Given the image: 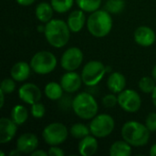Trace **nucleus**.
I'll return each instance as SVG.
<instances>
[{"label":"nucleus","mask_w":156,"mask_h":156,"mask_svg":"<svg viewBox=\"0 0 156 156\" xmlns=\"http://www.w3.org/2000/svg\"><path fill=\"white\" fill-rule=\"evenodd\" d=\"M70 32L68 23L65 21L61 19H51L45 25L44 35L50 46L60 48L68 44Z\"/></svg>","instance_id":"1"},{"label":"nucleus","mask_w":156,"mask_h":156,"mask_svg":"<svg viewBox=\"0 0 156 156\" xmlns=\"http://www.w3.org/2000/svg\"><path fill=\"white\" fill-rule=\"evenodd\" d=\"M121 133L122 139L134 147L144 146L150 140V130L145 124L135 121L125 122L122 125Z\"/></svg>","instance_id":"2"},{"label":"nucleus","mask_w":156,"mask_h":156,"mask_svg":"<svg viewBox=\"0 0 156 156\" xmlns=\"http://www.w3.org/2000/svg\"><path fill=\"white\" fill-rule=\"evenodd\" d=\"M87 28L95 37L107 36L112 28V18L107 10H97L90 13L87 19Z\"/></svg>","instance_id":"3"},{"label":"nucleus","mask_w":156,"mask_h":156,"mask_svg":"<svg viewBox=\"0 0 156 156\" xmlns=\"http://www.w3.org/2000/svg\"><path fill=\"white\" fill-rule=\"evenodd\" d=\"M71 107L75 114L83 120H91L99 111V105L95 98L88 92L79 93L73 99Z\"/></svg>","instance_id":"4"},{"label":"nucleus","mask_w":156,"mask_h":156,"mask_svg":"<svg viewBox=\"0 0 156 156\" xmlns=\"http://www.w3.org/2000/svg\"><path fill=\"white\" fill-rule=\"evenodd\" d=\"M56 56L47 50L37 52L30 60V66L34 72L40 75L51 73L57 67Z\"/></svg>","instance_id":"5"},{"label":"nucleus","mask_w":156,"mask_h":156,"mask_svg":"<svg viewBox=\"0 0 156 156\" xmlns=\"http://www.w3.org/2000/svg\"><path fill=\"white\" fill-rule=\"evenodd\" d=\"M108 67H106L102 62L99 60L89 61L81 71L82 81L86 86L93 87L96 86L104 77L108 71Z\"/></svg>","instance_id":"6"},{"label":"nucleus","mask_w":156,"mask_h":156,"mask_svg":"<svg viewBox=\"0 0 156 156\" xmlns=\"http://www.w3.org/2000/svg\"><path fill=\"white\" fill-rule=\"evenodd\" d=\"M115 122L113 118L109 114H99L91 119L90 122V134L96 138H105L114 130Z\"/></svg>","instance_id":"7"},{"label":"nucleus","mask_w":156,"mask_h":156,"mask_svg":"<svg viewBox=\"0 0 156 156\" xmlns=\"http://www.w3.org/2000/svg\"><path fill=\"white\" fill-rule=\"evenodd\" d=\"M69 136V131L63 123L52 122L45 127L42 133V137L45 143L50 146L59 145L66 142Z\"/></svg>","instance_id":"8"},{"label":"nucleus","mask_w":156,"mask_h":156,"mask_svg":"<svg viewBox=\"0 0 156 156\" xmlns=\"http://www.w3.org/2000/svg\"><path fill=\"white\" fill-rule=\"evenodd\" d=\"M119 106L127 112H136L140 110L142 100L134 90H123L118 95Z\"/></svg>","instance_id":"9"},{"label":"nucleus","mask_w":156,"mask_h":156,"mask_svg":"<svg viewBox=\"0 0 156 156\" xmlns=\"http://www.w3.org/2000/svg\"><path fill=\"white\" fill-rule=\"evenodd\" d=\"M83 61V52L77 47H71L62 54L60 65L66 71H75Z\"/></svg>","instance_id":"10"},{"label":"nucleus","mask_w":156,"mask_h":156,"mask_svg":"<svg viewBox=\"0 0 156 156\" xmlns=\"http://www.w3.org/2000/svg\"><path fill=\"white\" fill-rule=\"evenodd\" d=\"M42 93L40 89L34 83H25L18 90L19 99L27 104H34L41 99Z\"/></svg>","instance_id":"11"},{"label":"nucleus","mask_w":156,"mask_h":156,"mask_svg":"<svg viewBox=\"0 0 156 156\" xmlns=\"http://www.w3.org/2000/svg\"><path fill=\"white\" fill-rule=\"evenodd\" d=\"M82 83L83 81L81 75L75 71H67L62 75L60 79V84L64 91L68 93H74L78 91L80 89Z\"/></svg>","instance_id":"12"},{"label":"nucleus","mask_w":156,"mask_h":156,"mask_svg":"<svg viewBox=\"0 0 156 156\" xmlns=\"http://www.w3.org/2000/svg\"><path fill=\"white\" fill-rule=\"evenodd\" d=\"M38 146V139L36 134L26 133L21 134L16 141V149L21 154H31L37 150Z\"/></svg>","instance_id":"13"},{"label":"nucleus","mask_w":156,"mask_h":156,"mask_svg":"<svg viewBox=\"0 0 156 156\" xmlns=\"http://www.w3.org/2000/svg\"><path fill=\"white\" fill-rule=\"evenodd\" d=\"M17 131V125L12 119L2 117L0 119V144H5L13 140Z\"/></svg>","instance_id":"14"},{"label":"nucleus","mask_w":156,"mask_h":156,"mask_svg":"<svg viewBox=\"0 0 156 156\" xmlns=\"http://www.w3.org/2000/svg\"><path fill=\"white\" fill-rule=\"evenodd\" d=\"M156 39L155 32L149 27L141 26L134 31V40L141 47H150Z\"/></svg>","instance_id":"15"},{"label":"nucleus","mask_w":156,"mask_h":156,"mask_svg":"<svg viewBox=\"0 0 156 156\" xmlns=\"http://www.w3.org/2000/svg\"><path fill=\"white\" fill-rule=\"evenodd\" d=\"M67 23L71 32L73 33L80 32L83 28L85 24H87L85 12L82 11L81 9L72 11L68 16Z\"/></svg>","instance_id":"16"},{"label":"nucleus","mask_w":156,"mask_h":156,"mask_svg":"<svg viewBox=\"0 0 156 156\" xmlns=\"http://www.w3.org/2000/svg\"><path fill=\"white\" fill-rule=\"evenodd\" d=\"M98 141L96 137L92 134L80 139L78 146L79 154L82 156H91L95 154L98 151Z\"/></svg>","instance_id":"17"},{"label":"nucleus","mask_w":156,"mask_h":156,"mask_svg":"<svg viewBox=\"0 0 156 156\" xmlns=\"http://www.w3.org/2000/svg\"><path fill=\"white\" fill-rule=\"evenodd\" d=\"M31 69V66L26 61H18L13 65L10 70L11 78H13L16 81H25L29 78Z\"/></svg>","instance_id":"18"},{"label":"nucleus","mask_w":156,"mask_h":156,"mask_svg":"<svg viewBox=\"0 0 156 156\" xmlns=\"http://www.w3.org/2000/svg\"><path fill=\"white\" fill-rule=\"evenodd\" d=\"M107 87L112 93H120L126 87V79L121 72H112L107 80Z\"/></svg>","instance_id":"19"},{"label":"nucleus","mask_w":156,"mask_h":156,"mask_svg":"<svg viewBox=\"0 0 156 156\" xmlns=\"http://www.w3.org/2000/svg\"><path fill=\"white\" fill-rule=\"evenodd\" d=\"M54 9L51 4L48 2H41L36 6V16L41 23H48L52 19Z\"/></svg>","instance_id":"20"},{"label":"nucleus","mask_w":156,"mask_h":156,"mask_svg":"<svg viewBox=\"0 0 156 156\" xmlns=\"http://www.w3.org/2000/svg\"><path fill=\"white\" fill-rule=\"evenodd\" d=\"M132 154V145L126 141H116L110 148L111 156H129Z\"/></svg>","instance_id":"21"},{"label":"nucleus","mask_w":156,"mask_h":156,"mask_svg":"<svg viewBox=\"0 0 156 156\" xmlns=\"http://www.w3.org/2000/svg\"><path fill=\"white\" fill-rule=\"evenodd\" d=\"M45 95L51 101H58L62 98L63 95V88L60 83L51 81L48 82L45 87Z\"/></svg>","instance_id":"22"},{"label":"nucleus","mask_w":156,"mask_h":156,"mask_svg":"<svg viewBox=\"0 0 156 156\" xmlns=\"http://www.w3.org/2000/svg\"><path fill=\"white\" fill-rule=\"evenodd\" d=\"M11 119L16 125L24 124L28 119V111L23 105H16L11 111Z\"/></svg>","instance_id":"23"},{"label":"nucleus","mask_w":156,"mask_h":156,"mask_svg":"<svg viewBox=\"0 0 156 156\" xmlns=\"http://www.w3.org/2000/svg\"><path fill=\"white\" fill-rule=\"evenodd\" d=\"M80 9L87 13H93L100 9L101 0H76Z\"/></svg>","instance_id":"24"},{"label":"nucleus","mask_w":156,"mask_h":156,"mask_svg":"<svg viewBox=\"0 0 156 156\" xmlns=\"http://www.w3.org/2000/svg\"><path fill=\"white\" fill-rule=\"evenodd\" d=\"M69 133L76 139H82L90 133V127L83 123H75L69 129Z\"/></svg>","instance_id":"25"},{"label":"nucleus","mask_w":156,"mask_h":156,"mask_svg":"<svg viewBox=\"0 0 156 156\" xmlns=\"http://www.w3.org/2000/svg\"><path fill=\"white\" fill-rule=\"evenodd\" d=\"M74 0H51L50 4L57 13L63 14L68 12L73 6Z\"/></svg>","instance_id":"26"},{"label":"nucleus","mask_w":156,"mask_h":156,"mask_svg":"<svg viewBox=\"0 0 156 156\" xmlns=\"http://www.w3.org/2000/svg\"><path fill=\"white\" fill-rule=\"evenodd\" d=\"M156 86V81L153 77H144L138 83L139 89L144 93H152Z\"/></svg>","instance_id":"27"},{"label":"nucleus","mask_w":156,"mask_h":156,"mask_svg":"<svg viewBox=\"0 0 156 156\" xmlns=\"http://www.w3.org/2000/svg\"><path fill=\"white\" fill-rule=\"evenodd\" d=\"M125 7L124 0H108L105 5V9L112 14H119Z\"/></svg>","instance_id":"28"},{"label":"nucleus","mask_w":156,"mask_h":156,"mask_svg":"<svg viewBox=\"0 0 156 156\" xmlns=\"http://www.w3.org/2000/svg\"><path fill=\"white\" fill-rule=\"evenodd\" d=\"M30 112H31V115L36 119L42 118L45 115V112H46V109H45L44 104L39 102V101L32 104L31 109H30Z\"/></svg>","instance_id":"29"},{"label":"nucleus","mask_w":156,"mask_h":156,"mask_svg":"<svg viewBox=\"0 0 156 156\" xmlns=\"http://www.w3.org/2000/svg\"><path fill=\"white\" fill-rule=\"evenodd\" d=\"M15 80L12 79H5L2 82H1V87H0V90H2L5 94H10L12 93L15 89H16V83H15Z\"/></svg>","instance_id":"30"},{"label":"nucleus","mask_w":156,"mask_h":156,"mask_svg":"<svg viewBox=\"0 0 156 156\" xmlns=\"http://www.w3.org/2000/svg\"><path fill=\"white\" fill-rule=\"evenodd\" d=\"M118 103V96L115 93H110L102 98V104L105 108H113Z\"/></svg>","instance_id":"31"},{"label":"nucleus","mask_w":156,"mask_h":156,"mask_svg":"<svg viewBox=\"0 0 156 156\" xmlns=\"http://www.w3.org/2000/svg\"><path fill=\"white\" fill-rule=\"evenodd\" d=\"M145 125L150 132L156 131V112H151L145 119Z\"/></svg>","instance_id":"32"},{"label":"nucleus","mask_w":156,"mask_h":156,"mask_svg":"<svg viewBox=\"0 0 156 156\" xmlns=\"http://www.w3.org/2000/svg\"><path fill=\"white\" fill-rule=\"evenodd\" d=\"M48 156H63L65 154L64 151L58 147V145H53L50 146V148L48 151Z\"/></svg>","instance_id":"33"},{"label":"nucleus","mask_w":156,"mask_h":156,"mask_svg":"<svg viewBox=\"0 0 156 156\" xmlns=\"http://www.w3.org/2000/svg\"><path fill=\"white\" fill-rule=\"evenodd\" d=\"M16 1L17 4L20 5L28 6V5H31L32 4H34L36 0H16Z\"/></svg>","instance_id":"34"},{"label":"nucleus","mask_w":156,"mask_h":156,"mask_svg":"<svg viewBox=\"0 0 156 156\" xmlns=\"http://www.w3.org/2000/svg\"><path fill=\"white\" fill-rule=\"evenodd\" d=\"M32 156H48V152H45L43 150H35L33 153L30 154Z\"/></svg>","instance_id":"35"},{"label":"nucleus","mask_w":156,"mask_h":156,"mask_svg":"<svg viewBox=\"0 0 156 156\" xmlns=\"http://www.w3.org/2000/svg\"><path fill=\"white\" fill-rule=\"evenodd\" d=\"M149 154H150V155L151 156H156V144H154L151 147Z\"/></svg>","instance_id":"36"},{"label":"nucleus","mask_w":156,"mask_h":156,"mask_svg":"<svg viewBox=\"0 0 156 156\" xmlns=\"http://www.w3.org/2000/svg\"><path fill=\"white\" fill-rule=\"evenodd\" d=\"M5 93L2 91V90H0V99H1V103H0V108H2L3 106H4V102H5Z\"/></svg>","instance_id":"37"},{"label":"nucleus","mask_w":156,"mask_h":156,"mask_svg":"<svg viewBox=\"0 0 156 156\" xmlns=\"http://www.w3.org/2000/svg\"><path fill=\"white\" fill-rule=\"evenodd\" d=\"M152 101H153V103H154V105L155 106L156 108V86L154 90V91L152 92Z\"/></svg>","instance_id":"38"},{"label":"nucleus","mask_w":156,"mask_h":156,"mask_svg":"<svg viewBox=\"0 0 156 156\" xmlns=\"http://www.w3.org/2000/svg\"><path fill=\"white\" fill-rule=\"evenodd\" d=\"M152 77L154 78V80L156 81V64L155 66L153 68V69H152Z\"/></svg>","instance_id":"39"},{"label":"nucleus","mask_w":156,"mask_h":156,"mask_svg":"<svg viewBox=\"0 0 156 156\" xmlns=\"http://www.w3.org/2000/svg\"><path fill=\"white\" fill-rule=\"evenodd\" d=\"M21 153L17 150V149H16V151L14 150V151H12L11 153H10V156H13V155H18V154H20Z\"/></svg>","instance_id":"40"}]
</instances>
